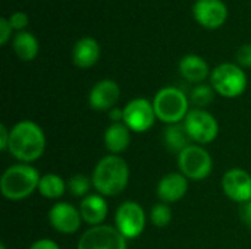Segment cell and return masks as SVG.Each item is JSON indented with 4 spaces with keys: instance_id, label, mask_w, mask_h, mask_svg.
Wrapping results in <instances>:
<instances>
[{
    "instance_id": "1",
    "label": "cell",
    "mask_w": 251,
    "mask_h": 249,
    "mask_svg": "<svg viewBox=\"0 0 251 249\" xmlns=\"http://www.w3.org/2000/svg\"><path fill=\"white\" fill-rule=\"evenodd\" d=\"M46 150V135L32 120H21L10 129L7 151L21 163L38 160Z\"/></svg>"
},
{
    "instance_id": "2",
    "label": "cell",
    "mask_w": 251,
    "mask_h": 249,
    "mask_svg": "<svg viewBox=\"0 0 251 249\" xmlns=\"http://www.w3.org/2000/svg\"><path fill=\"white\" fill-rule=\"evenodd\" d=\"M91 181L100 195L116 197L125 191L129 182V167L122 157L116 154L106 156L97 163Z\"/></svg>"
},
{
    "instance_id": "3",
    "label": "cell",
    "mask_w": 251,
    "mask_h": 249,
    "mask_svg": "<svg viewBox=\"0 0 251 249\" xmlns=\"http://www.w3.org/2000/svg\"><path fill=\"white\" fill-rule=\"evenodd\" d=\"M40 173L35 167L26 163H18L4 170L0 178L1 195L10 201H21L38 189Z\"/></svg>"
},
{
    "instance_id": "4",
    "label": "cell",
    "mask_w": 251,
    "mask_h": 249,
    "mask_svg": "<svg viewBox=\"0 0 251 249\" xmlns=\"http://www.w3.org/2000/svg\"><path fill=\"white\" fill-rule=\"evenodd\" d=\"M156 117L163 123H181L188 114V98L176 87H165L157 91L153 100Z\"/></svg>"
},
{
    "instance_id": "5",
    "label": "cell",
    "mask_w": 251,
    "mask_h": 249,
    "mask_svg": "<svg viewBox=\"0 0 251 249\" xmlns=\"http://www.w3.org/2000/svg\"><path fill=\"white\" fill-rule=\"evenodd\" d=\"M210 84L222 97L235 98L241 95L247 88V75L241 66L235 63H221L218 65L210 75Z\"/></svg>"
},
{
    "instance_id": "6",
    "label": "cell",
    "mask_w": 251,
    "mask_h": 249,
    "mask_svg": "<svg viewBox=\"0 0 251 249\" xmlns=\"http://www.w3.org/2000/svg\"><path fill=\"white\" fill-rule=\"evenodd\" d=\"M178 166L187 179L203 181L212 173L213 160L201 145L191 144L188 148L178 154Z\"/></svg>"
},
{
    "instance_id": "7",
    "label": "cell",
    "mask_w": 251,
    "mask_h": 249,
    "mask_svg": "<svg viewBox=\"0 0 251 249\" xmlns=\"http://www.w3.org/2000/svg\"><path fill=\"white\" fill-rule=\"evenodd\" d=\"M185 129L193 142L197 145H204L216 139L219 132L218 120L213 114L203 109H193L184 119Z\"/></svg>"
},
{
    "instance_id": "8",
    "label": "cell",
    "mask_w": 251,
    "mask_h": 249,
    "mask_svg": "<svg viewBox=\"0 0 251 249\" xmlns=\"http://www.w3.org/2000/svg\"><path fill=\"white\" fill-rule=\"evenodd\" d=\"M76 249H126V238L113 226H93L82 233Z\"/></svg>"
},
{
    "instance_id": "9",
    "label": "cell",
    "mask_w": 251,
    "mask_h": 249,
    "mask_svg": "<svg viewBox=\"0 0 251 249\" xmlns=\"http://www.w3.org/2000/svg\"><path fill=\"white\" fill-rule=\"evenodd\" d=\"M115 223L116 229L126 239H135L146 227V213L138 203L125 201L116 210Z\"/></svg>"
},
{
    "instance_id": "10",
    "label": "cell",
    "mask_w": 251,
    "mask_h": 249,
    "mask_svg": "<svg viewBox=\"0 0 251 249\" xmlns=\"http://www.w3.org/2000/svg\"><path fill=\"white\" fill-rule=\"evenodd\" d=\"M156 119L153 103L147 98H134L124 107V123L134 132L149 131Z\"/></svg>"
},
{
    "instance_id": "11",
    "label": "cell",
    "mask_w": 251,
    "mask_h": 249,
    "mask_svg": "<svg viewBox=\"0 0 251 249\" xmlns=\"http://www.w3.org/2000/svg\"><path fill=\"white\" fill-rule=\"evenodd\" d=\"M193 16L203 28L218 29L228 19V7L222 0H196Z\"/></svg>"
},
{
    "instance_id": "12",
    "label": "cell",
    "mask_w": 251,
    "mask_h": 249,
    "mask_svg": "<svg viewBox=\"0 0 251 249\" xmlns=\"http://www.w3.org/2000/svg\"><path fill=\"white\" fill-rule=\"evenodd\" d=\"M81 213L68 203H57L49 211V222L59 233L71 235L81 227Z\"/></svg>"
},
{
    "instance_id": "13",
    "label": "cell",
    "mask_w": 251,
    "mask_h": 249,
    "mask_svg": "<svg viewBox=\"0 0 251 249\" xmlns=\"http://www.w3.org/2000/svg\"><path fill=\"white\" fill-rule=\"evenodd\" d=\"M222 188L229 200L244 204L251 200V175L243 169H231L224 175Z\"/></svg>"
},
{
    "instance_id": "14",
    "label": "cell",
    "mask_w": 251,
    "mask_h": 249,
    "mask_svg": "<svg viewBox=\"0 0 251 249\" xmlns=\"http://www.w3.org/2000/svg\"><path fill=\"white\" fill-rule=\"evenodd\" d=\"M121 97V88L113 79L99 81L90 91L88 103L93 110L110 112Z\"/></svg>"
},
{
    "instance_id": "15",
    "label": "cell",
    "mask_w": 251,
    "mask_h": 249,
    "mask_svg": "<svg viewBox=\"0 0 251 249\" xmlns=\"http://www.w3.org/2000/svg\"><path fill=\"white\" fill-rule=\"evenodd\" d=\"M188 191V179L182 173H169L163 176L157 185V197L165 204H172L185 197Z\"/></svg>"
},
{
    "instance_id": "16",
    "label": "cell",
    "mask_w": 251,
    "mask_h": 249,
    "mask_svg": "<svg viewBox=\"0 0 251 249\" xmlns=\"http://www.w3.org/2000/svg\"><path fill=\"white\" fill-rule=\"evenodd\" d=\"M100 59V45L93 37L79 38L72 48V62L81 69L94 66Z\"/></svg>"
},
{
    "instance_id": "17",
    "label": "cell",
    "mask_w": 251,
    "mask_h": 249,
    "mask_svg": "<svg viewBox=\"0 0 251 249\" xmlns=\"http://www.w3.org/2000/svg\"><path fill=\"white\" fill-rule=\"evenodd\" d=\"M107 211H109L107 203L100 194L87 195L79 205L82 222H85L90 226H100L106 220Z\"/></svg>"
},
{
    "instance_id": "18",
    "label": "cell",
    "mask_w": 251,
    "mask_h": 249,
    "mask_svg": "<svg viewBox=\"0 0 251 249\" xmlns=\"http://www.w3.org/2000/svg\"><path fill=\"white\" fill-rule=\"evenodd\" d=\"M178 68H179V73L182 75V78L187 79L188 82H193V84L203 82L210 73L207 62L197 54L184 56L181 59Z\"/></svg>"
},
{
    "instance_id": "19",
    "label": "cell",
    "mask_w": 251,
    "mask_h": 249,
    "mask_svg": "<svg viewBox=\"0 0 251 249\" xmlns=\"http://www.w3.org/2000/svg\"><path fill=\"white\" fill-rule=\"evenodd\" d=\"M129 128L124 123H112L106 132H104V145L106 148L112 153V154H119L124 153L131 142V134H129Z\"/></svg>"
},
{
    "instance_id": "20",
    "label": "cell",
    "mask_w": 251,
    "mask_h": 249,
    "mask_svg": "<svg viewBox=\"0 0 251 249\" xmlns=\"http://www.w3.org/2000/svg\"><path fill=\"white\" fill-rule=\"evenodd\" d=\"M12 47H13L15 54L24 62L34 60L38 54V50H40V44H38L37 37L28 31L16 32L12 38Z\"/></svg>"
},
{
    "instance_id": "21",
    "label": "cell",
    "mask_w": 251,
    "mask_h": 249,
    "mask_svg": "<svg viewBox=\"0 0 251 249\" xmlns=\"http://www.w3.org/2000/svg\"><path fill=\"white\" fill-rule=\"evenodd\" d=\"M163 141H165V145L168 147V150L172 153H176V154L182 153L193 142L184 123L169 125L163 134Z\"/></svg>"
},
{
    "instance_id": "22",
    "label": "cell",
    "mask_w": 251,
    "mask_h": 249,
    "mask_svg": "<svg viewBox=\"0 0 251 249\" xmlns=\"http://www.w3.org/2000/svg\"><path fill=\"white\" fill-rule=\"evenodd\" d=\"M66 191V183L65 181L54 173H47L41 176L40 183H38V192L49 198V200H57L60 198Z\"/></svg>"
},
{
    "instance_id": "23",
    "label": "cell",
    "mask_w": 251,
    "mask_h": 249,
    "mask_svg": "<svg viewBox=\"0 0 251 249\" xmlns=\"http://www.w3.org/2000/svg\"><path fill=\"white\" fill-rule=\"evenodd\" d=\"M213 97H215V90H213V87H212V85H206V84H197V85L191 90V94H190L191 103H193L197 109H201V107L209 106V104L213 101Z\"/></svg>"
},
{
    "instance_id": "24",
    "label": "cell",
    "mask_w": 251,
    "mask_h": 249,
    "mask_svg": "<svg viewBox=\"0 0 251 249\" xmlns=\"http://www.w3.org/2000/svg\"><path fill=\"white\" fill-rule=\"evenodd\" d=\"M93 185V181H90L85 175H74L72 178H69V181L66 182V189L74 195V197H85L90 191Z\"/></svg>"
},
{
    "instance_id": "25",
    "label": "cell",
    "mask_w": 251,
    "mask_h": 249,
    "mask_svg": "<svg viewBox=\"0 0 251 249\" xmlns=\"http://www.w3.org/2000/svg\"><path fill=\"white\" fill-rule=\"evenodd\" d=\"M150 220L156 227H166L172 220V211L168 204L159 203L150 211Z\"/></svg>"
},
{
    "instance_id": "26",
    "label": "cell",
    "mask_w": 251,
    "mask_h": 249,
    "mask_svg": "<svg viewBox=\"0 0 251 249\" xmlns=\"http://www.w3.org/2000/svg\"><path fill=\"white\" fill-rule=\"evenodd\" d=\"M9 22H10V25H12V28L16 31V32H19V31H24L26 26H28V23H29V19H28V15L25 13V12H21V10H18V12H13L9 18Z\"/></svg>"
},
{
    "instance_id": "27",
    "label": "cell",
    "mask_w": 251,
    "mask_h": 249,
    "mask_svg": "<svg viewBox=\"0 0 251 249\" xmlns=\"http://www.w3.org/2000/svg\"><path fill=\"white\" fill-rule=\"evenodd\" d=\"M237 63L241 68H251V43L244 44L237 51Z\"/></svg>"
},
{
    "instance_id": "28",
    "label": "cell",
    "mask_w": 251,
    "mask_h": 249,
    "mask_svg": "<svg viewBox=\"0 0 251 249\" xmlns=\"http://www.w3.org/2000/svg\"><path fill=\"white\" fill-rule=\"evenodd\" d=\"M12 25L7 18H0V44L4 45L12 37Z\"/></svg>"
},
{
    "instance_id": "29",
    "label": "cell",
    "mask_w": 251,
    "mask_h": 249,
    "mask_svg": "<svg viewBox=\"0 0 251 249\" xmlns=\"http://www.w3.org/2000/svg\"><path fill=\"white\" fill-rule=\"evenodd\" d=\"M29 249H60L59 248V245L54 242V241H51V239H38V241H35Z\"/></svg>"
},
{
    "instance_id": "30",
    "label": "cell",
    "mask_w": 251,
    "mask_h": 249,
    "mask_svg": "<svg viewBox=\"0 0 251 249\" xmlns=\"http://www.w3.org/2000/svg\"><path fill=\"white\" fill-rule=\"evenodd\" d=\"M9 139H10V131L4 125H0V150L1 151H6L9 148Z\"/></svg>"
},
{
    "instance_id": "31",
    "label": "cell",
    "mask_w": 251,
    "mask_h": 249,
    "mask_svg": "<svg viewBox=\"0 0 251 249\" xmlns=\"http://www.w3.org/2000/svg\"><path fill=\"white\" fill-rule=\"evenodd\" d=\"M241 219L246 223V226L251 229V200L241 204Z\"/></svg>"
},
{
    "instance_id": "32",
    "label": "cell",
    "mask_w": 251,
    "mask_h": 249,
    "mask_svg": "<svg viewBox=\"0 0 251 249\" xmlns=\"http://www.w3.org/2000/svg\"><path fill=\"white\" fill-rule=\"evenodd\" d=\"M109 117L113 123H119L121 120L124 122V109L119 110L118 107H113L110 112H109Z\"/></svg>"
},
{
    "instance_id": "33",
    "label": "cell",
    "mask_w": 251,
    "mask_h": 249,
    "mask_svg": "<svg viewBox=\"0 0 251 249\" xmlns=\"http://www.w3.org/2000/svg\"><path fill=\"white\" fill-rule=\"evenodd\" d=\"M0 249H6V247H4V245L1 244V245H0Z\"/></svg>"
}]
</instances>
